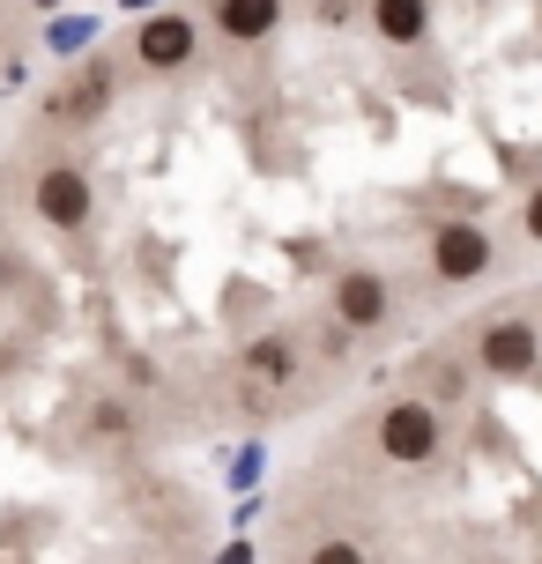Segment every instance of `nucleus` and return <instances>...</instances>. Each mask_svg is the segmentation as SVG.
<instances>
[{
    "mask_svg": "<svg viewBox=\"0 0 542 564\" xmlns=\"http://www.w3.org/2000/svg\"><path fill=\"white\" fill-rule=\"evenodd\" d=\"M327 297H335V327H343V335H379V327L394 319V282L379 275V268H365V260L335 268Z\"/></svg>",
    "mask_w": 542,
    "mask_h": 564,
    "instance_id": "nucleus-4",
    "label": "nucleus"
},
{
    "mask_svg": "<svg viewBox=\"0 0 542 564\" xmlns=\"http://www.w3.org/2000/svg\"><path fill=\"white\" fill-rule=\"evenodd\" d=\"M194 53H200L194 15H149V23H134V67L142 75H178V67H194Z\"/></svg>",
    "mask_w": 542,
    "mask_h": 564,
    "instance_id": "nucleus-7",
    "label": "nucleus"
},
{
    "mask_svg": "<svg viewBox=\"0 0 542 564\" xmlns=\"http://www.w3.org/2000/svg\"><path fill=\"white\" fill-rule=\"evenodd\" d=\"M112 89H119V75L105 59H89L83 75H67V83L53 89V119L59 127H97V119L112 112Z\"/></svg>",
    "mask_w": 542,
    "mask_h": 564,
    "instance_id": "nucleus-8",
    "label": "nucleus"
},
{
    "mask_svg": "<svg viewBox=\"0 0 542 564\" xmlns=\"http://www.w3.org/2000/svg\"><path fill=\"white\" fill-rule=\"evenodd\" d=\"M305 564H371V550H365V542H349V535H319Z\"/></svg>",
    "mask_w": 542,
    "mask_h": 564,
    "instance_id": "nucleus-13",
    "label": "nucleus"
},
{
    "mask_svg": "<svg viewBox=\"0 0 542 564\" xmlns=\"http://www.w3.org/2000/svg\"><path fill=\"white\" fill-rule=\"evenodd\" d=\"M89 438H134V409L127 401H89Z\"/></svg>",
    "mask_w": 542,
    "mask_h": 564,
    "instance_id": "nucleus-12",
    "label": "nucleus"
},
{
    "mask_svg": "<svg viewBox=\"0 0 542 564\" xmlns=\"http://www.w3.org/2000/svg\"><path fill=\"white\" fill-rule=\"evenodd\" d=\"M379 45H424L431 37V0H371Z\"/></svg>",
    "mask_w": 542,
    "mask_h": 564,
    "instance_id": "nucleus-10",
    "label": "nucleus"
},
{
    "mask_svg": "<svg viewBox=\"0 0 542 564\" xmlns=\"http://www.w3.org/2000/svg\"><path fill=\"white\" fill-rule=\"evenodd\" d=\"M30 8H59V0H30Z\"/></svg>",
    "mask_w": 542,
    "mask_h": 564,
    "instance_id": "nucleus-16",
    "label": "nucleus"
},
{
    "mask_svg": "<svg viewBox=\"0 0 542 564\" xmlns=\"http://www.w3.org/2000/svg\"><path fill=\"white\" fill-rule=\"evenodd\" d=\"M416 379H424V394H416V401H431L438 416L468 401V371H460L454 357H416Z\"/></svg>",
    "mask_w": 542,
    "mask_h": 564,
    "instance_id": "nucleus-11",
    "label": "nucleus"
},
{
    "mask_svg": "<svg viewBox=\"0 0 542 564\" xmlns=\"http://www.w3.org/2000/svg\"><path fill=\"white\" fill-rule=\"evenodd\" d=\"M468 365L484 371V379H528V371L542 365V335H535V319H484L476 327V349H468Z\"/></svg>",
    "mask_w": 542,
    "mask_h": 564,
    "instance_id": "nucleus-6",
    "label": "nucleus"
},
{
    "mask_svg": "<svg viewBox=\"0 0 542 564\" xmlns=\"http://www.w3.org/2000/svg\"><path fill=\"white\" fill-rule=\"evenodd\" d=\"M0 290H8V253H0Z\"/></svg>",
    "mask_w": 542,
    "mask_h": 564,
    "instance_id": "nucleus-15",
    "label": "nucleus"
},
{
    "mask_svg": "<svg viewBox=\"0 0 542 564\" xmlns=\"http://www.w3.org/2000/svg\"><path fill=\"white\" fill-rule=\"evenodd\" d=\"M297 371H305V349L283 327H268V335H253L238 349V387H246V401H283L297 387Z\"/></svg>",
    "mask_w": 542,
    "mask_h": 564,
    "instance_id": "nucleus-5",
    "label": "nucleus"
},
{
    "mask_svg": "<svg viewBox=\"0 0 542 564\" xmlns=\"http://www.w3.org/2000/svg\"><path fill=\"white\" fill-rule=\"evenodd\" d=\"M283 23V0H216V30L230 45H268Z\"/></svg>",
    "mask_w": 542,
    "mask_h": 564,
    "instance_id": "nucleus-9",
    "label": "nucleus"
},
{
    "mask_svg": "<svg viewBox=\"0 0 542 564\" xmlns=\"http://www.w3.org/2000/svg\"><path fill=\"white\" fill-rule=\"evenodd\" d=\"M520 230H528V246H542V186H528L520 200Z\"/></svg>",
    "mask_w": 542,
    "mask_h": 564,
    "instance_id": "nucleus-14",
    "label": "nucleus"
},
{
    "mask_svg": "<svg viewBox=\"0 0 542 564\" xmlns=\"http://www.w3.org/2000/svg\"><path fill=\"white\" fill-rule=\"evenodd\" d=\"M424 268L438 290H468V282H484L498 268V246H490L484 224H468V216H446V224H431V246H424Z\"/></svg>",
    "mask_w": 542,
    "mask_h": 564,
    "instance_id": "nucleus-3",
    "label": "nucleus"
},
{
    "mask_svg": "<svg viewBox=\"0 0 542 564\" xmlns=\"http://www.w3.org/2000/svg\"><path fill=\"white\" fill-rule=\"evenodd\" d=\"M30 216L45 230H89V216H97V186H89V171L75 164V156H45L37 164V178H30Z\"/></svg>",
    "mask_w": 542,
    "mask_h": 564,
    "instance_id": "nucleus-2",
    "label": "nucleus"
},
{
    "mask_svg": "<svg viewBox=\"0 0 542 564\" xmlns=\"http://www.w3.org/2000/svg\"><path fill=\"white\" fill-rule=\"evenodd\" d=\"M379 453L394 468H438L446 460V416L416 394H394L379 409Z\"/></svg>",
    "mask_w": 542,
    "mask_h": 564,
    "instance_id": "nucleus-1",
    "label": "nucleus"
}]
</instances>
